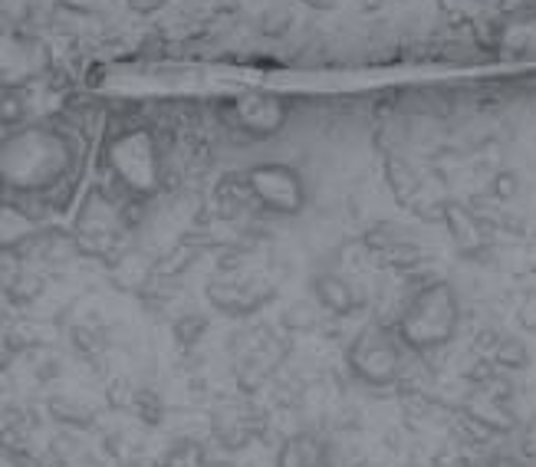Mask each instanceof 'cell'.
<instances>
[{"mask_svg": "<svg viewBox=\"0 0 536 467\" xmlns=\"http://www.w3.org/2000/svg\"><path fill=\"white\" fill-rule=\"evenodd\" d=\"M76 142L47 122H24L0 139V188L10 198H43L76 172Z\"/></svg>", "mask_w": 536, "mask_h": 467, "instance_id": "6da1fadb", "label": "cell"}, {"mask_svg": "<svg viewBox=\"0 0 536 467\" xmlns=\"http://www.w3.org/2000/svg\"><path fill=\"white\" fill-rule=\"evenodd\" d=\"M464 320L461 296L448 280H431L425 287L408 293L405 306L395 316V336L412 356H431L458 336Z\"/></svg>", "mask_w": 536, "mask_h": 467, "instance_id": "7a4b0ae2", "label": "cell"}, {"mask_svg": "<svg viewBox=\"0 0 536 467\" xmlns=\"http://www.w3.org/2000/svg\"><path fill=\"white\" fill-rule=\"evenodd\" d=\"M102 168L132 198H152L165 185V158L155 129L122 125L102 142Z\"/></svg>", "mask_w": 536, "mask_h": 467, "instance_id": "3957f363", "label": "cell"}, {"mask_svg": "<svg viewBox=\"0 0 536 467\" xmlns=\"http://www.w3.org/2000/svg\"><path fill=\"white\" fill-rule=\"evenodd\" d=\"M346 369L369 389H392L405 379L408 349L389 323H366L346 346Z\"/></svg>", "mask_w": 536, "mask_h": 467, "instance_id": "277c9868", "label": "cell"}, {"mask_svg": "<svg viewBox=\"0 0 536 467\" xmlns=\"http://www.w3.org/2000/svg\"><path fill=\"white\" fill-rule=\"evenodd\" d=\"M244 185L257 208H264L270 214H283V218L300 214L306 208V201H310L306 178L300 175V168H293L287 162L250 165L244 172Z\"/></svg>", "mask_w": 536, "mask_h": 467, "instance_id": "5b68a950", "label": "cell"}, {"mask_svg": "<svg viewBox=\"0 0 536 467\" xmlns=\"http://www.w3.org/2000/svg\"><path fill=\"white\" fill-rule=\"evenodd\" d=\"M50 70L47 47L0 10V89H24Z\"/></svg>", "mask_w": 536, "mask_h": 467, "instance_id": "8992f818", "label": "cell"}, {"mask_svg": "<svg viewBox=\"0 0 536 467\" xmlns=\"http://www.w3.org/2000/svg\"><path fill=\"white\" fill-rule=\"evenodd\" d=\"M221 119L227 122V129L244 135V139L267 142L273 135H280L290 122V102L277 93H244L234 96L231 102L221 106Z\"/></svg>", "mask_w": 536, "mask_h": 467, "instance_id": "52a82bcc", "label": "cell"}, {"mask_svg": "<svg viewBox=\"0 0 536 467\" xmlns=\"http://www.w3.org/2000/svg\"><path fill=\"white\" fill-rule=\"evenodd\" d=\"M277 296V287L264 277H218L208 283V300L227 316H254Z\"/></svg>", "mask_w": 536, "mask_h": 467, "instance_id": "ba28073f", "label": "cell"}, {"mask_svg": "<svg viewBox=\"0 0 536 467\" xmlns=\"http://www.w3.org/2000/svg\"><path fill=\"white\" fill-rule=\"evenodd\" d=\"M444 227L451 234V244L461 257L467 260H484L494 250V224L481 218L474 208H467L461 201H448L444 208Z\"/></svg>", "mask_w": 536, "mask_h": 467, "instance_id": "9c48e42d", "label": "cell"}, {"mask_svg": "<svg viewBox=\"0 0 536 467\" xmlns=\"http://www.w3.org/2000/svg\"><path fill=\"white\" fill-rule=\"evenodd\" d=\"M277 467H336L333 441L316 431H296L277 448Z\"/></svg>", "mask_w": 536, "mask_h": 467, "instance_id": "30bf717a", "label": "cell"}, {"mask_svg": "<svg viewBox=\"0 0 536 467\" xmlns=\"http://www.w3.org/2000/svg\"><path fill=\"white\" fill-rule=\"evenodd\" d=\"M313 300L323 306L329 316H352L362 306V296L352 283L336 270H319L310 280Z\"/></svg>", "mask_w": 536, "mask_h": 467, "instance_id": "8fae6325", "label": "cell"}, {"mask_svg": "<svg viewBox=\"0 0 536 467\" xmlns=\"http://www.w3.org/2000/svg\"><path fill=\"white\" fill-rule=\"evenodd\" d=\"M385 181H389L392 195L402 201L405 208H412V201L421 195V188H425V178L418 175V168L395 152L385 158Z\"/></svg>", "mask_w": 536, "mask_h": 467, "instance_id": "7c38bea8", "label": "cell"}, {"mask_svg": "<svg viewBox=\"0 0 536 467\" xmlns=\"http://www.w3.org/2000/svg\"><path fill=\"white\" fill-rule=\"evenodd\" d=\"M490 362H494V369L497 372H520V369H527L530 366V349L523 339L517 336H504L497 343V349L487 356Z\"/></svg>", "mask_w": 536, "mask_h": 467, "instance_id": "4fadbf2b", "label": "cell"}, {"mask_svg": "<svg viewBox=\"0 0 536 467\" xmlns=\"http://www.w3.org/2000/svg\"><path fill=\"white\" fill-rule=\"evenodd\" d=\"M158 467H208V451L201 441H175Z\"/></svg>", "mask_w": 536, "mask_h": 467, "instance_id": "5bb4252c", "label": "cell"}, {"mask_svg": "<svg viewBox=\"0 0 536 467\" xmlns=\"http://www.w3.org/2000/svg\"><path fill=\"white\" fill-rule=\"evenodd\" d=\"M129 408L139 415L142 425H162V418H165V402L155 389H132Z\"/></svg>", "mask_w": 536, "mask_h": 467, "instance_id": "9a60e30c", "label": "cell"}, {"mask_svg": "<svg viewBox=\"0 0 536 467\" xmlns=\"http://www.w3.org/2000/svg\"><path fill=\"white\" fill-rule=\"evenodd\" d=\"M50 415L56 421H63V425H73V428H89V425H93V412L83 408V405L70 402V398H53Z\"/></svg>", "mask_w": 536, "mask_h": 467, "instance_id": "2e32d148", "label": "cell"}, {"mask_svg": "<svg viewBox=\"0 0 536 467\" xmlns=\"http://www.w3.org/2000/svg\"><path fill=\"white\" fill-rule=\"evenodd\" d=\"M316 323H319V313L310 303H296L293 310L283 313V326H287L290 333H306V329H316Z\"/></svg>", "mask_w": 536, "mask_h": 467, "instance_id": "e0dca14e", "label": "cell"}, {"mask_svg": "<svg viewBox=\"0 0 536 467\" xmlns=\"http://www.w3.org/2000/svg\"><path fill=\"white\" fill-rule=\"evenodd\" d=\"M204 329H208V320H204L201 313H185L181 320L175 323V336H178V343H198V339L204 336Z\"/></svg>", "mask_w": 536, "mask_h": 467, "instance_id": "ac0fdd59", "label": "cell"}, {"mask_svg": "<svg viewBox=\"0 0 536 467\" xmlns=\"http://www.w3.org/2000/svg\"><path fill=\"white\" fill-rule=\"evenodd\" d=\"M517 188H520V181H517V175L513 172H500V175H494V181H490V198H497V201H507V198H513L517 195Z\"/></svg>", "mask_w": 536, "mask_h": 467, "instance_id": "d6986e66", "label": "cell"}, {"mask_svg": "<svg viewBox=\"0 0 536 467\" xmlns=\"http://www.w3.org/2000/svg\"><path fill=\"white\" fill-rule=\"evenodd\" d=\"M464 467H527V461L513 458V454H481V458H467Z\"/></svg>", "mask_w": 536, "mask_h": 467, "instance_id": "ffe728a7", "label": "cell"}, {"mask_svg": "<svg viewBox=\"0 0 536 467\" xmlns=\"http://www.w3.org/2000/svg\"><path fill=\"white\" fill-rule=\"evenodd\" d=\"M382 7V0H359V10L362 14H369V10H379Z\"/></svg>", "mask_w": 536, "mask_h": 467, "instance_id": "44dd1931", "label": "cell"}]
</instances>
